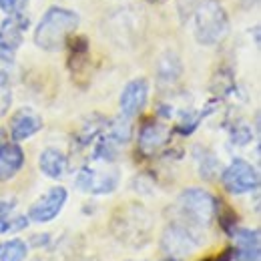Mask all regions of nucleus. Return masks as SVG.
<instances>
[{
  "label": "nucleus",
  "instance_id": "1",
  "mask_svg": "<svg viewBox=\"0 0 261 261\" xmlns=\"http://www.w3.org/2000/svg\"><path fill=\"white\" fill-rule=\"evenodd\" d=\"M81 16L63 6H50L34 29V44L46 53H57L66 44L68 36L79 29Z\"/></svg>",
  "mask_w": 261,
  "mask_h": 261
},
{
  "label": "nucleus",
  "instance_id": "2",
  "mask_svg": "<svg viewBox=\"0 0 261 261\" xmlns=\"http://www.w3.org/2000/svg\"><path fill=\"white\" fill-rule=\"evenodd\" d=\"M229 33V16L219 0H203L193 12V34L203 46H215Z\"/></svg>",
  "mask_w": 261,
  "mask_h": 261
},
{
  "label": "nucleus",
  "instance_id": "3",
  "mask_svg": "<svg viewBox=\"0 0 261 261\" xmlns=\"http://www.w3.org/2000/svg\"><path fill=\"white\" fill-rule=\"evenodd\" d=\"M153 229V219L147 209L141 205H127L123 207L115 219H113V231L123 241L125 245L130 247H141L149 241Z\"/></svg>",
  "mask_w": 261,
  "mask_h": 261
},
{
  "label": "nucleus",
  "instance_id": "4",
  "mask_svg": "<svg viewBox=\"0 0 261 261\" xmlns=\"http://www.w3.org/2000/svg\"><path fill=\"white\" fill-rule=\"evenodd\" d=\"M177 211L183 223L197 229L209 227L217 215V199L205 189L189 187L177 197Z\"/></svg>",
  "mask_w": 261,
  "mask_h": 261
},
{
  "label": "nucleus",
  "instance_id": "5",
  "mask_svg": "<svg viewBox=\"0 0 261 261\" xmlns=\"http://www.w3.org/2000/svg\"><path fill=\"white\" fill-rule=\"evenodd\" d=\"M201 243H203L201 229L191 227L183 221H175V223L167 225V229L163 231V237H161V247L171 257V261L183 259L185 255L199 249Z\"/></svg>",
  "mask_w": 261,
  "mask_h": 261
},
{
  "label": "nucleus",
  "instance_id": "6",
  "mask_svg": "<svg viewBox=\"0 0 261 261\" xmlns=\"http://www.w3.org/2000/svg\"><path fill=\"white\" fill-rule=\"evenodd\" d=\"M221 183L231 195L253 193L259 187V173L245 159H233L229 167L221 173Z\"/></svg>",
  "mask_w": 261,
  "mask_h": 261
},
{
  "label": "nucleus",
  "instance_id": "7",
  "mask_svg": "<svg viewBox=\"0 0 261 261\" xmlns=\"http://www.w3.org/2000/svg\"><path fill=\"white\" fill-rule=\"evenodd\" d=\"M74 185L83 193L109 195L119 185V171L117 169H102V171H98V169H91V167H83L76 173Z\"/></svg>",
  "mask_w": 261,
  "mask_h": 261
},
{
  "label": "nucleus",
  "instance_id": "8",
  "mask_svg": "<svg viewBox=\"0 0 261 261\" xmlns=\"http://www.w3.org/2000/svg\"><path fill=\"white\" fill-rule=\"evenodd\" d=\"M29 29V18L22 14H8L0 24V61L14 63L16 50L22 44L24 33Z\"/></svg>",
  "mask_w": 261,
  "mask_h": 261
},
{
  "label": "nucleus",
  "instance_id": "9",
  "mask_svg": "<svg viewBox=\"0 0 261 261\" xmlns=\"http://www.w3.org/2000/svg\"><path fill=\"white\" fill-rule=\"evenodd\" d=\"M66 193L65 187L57 185L53 189H48L42 197H38L29 209V221L34 223H50L53 219H57L66 205Z\"/></svg>",
  "mask_w": 261,
  "mask_h": 261
},
{
  "label": "nucleus",
  "instance_id": "10",
  "mask_svg": "<svg viewBox=\"0 0 261 261\" xmlns=\"http://www.w3.org/2000/svg\"><path fill=\"white\" fill-rule=\"evenodd\" d=\"M147 98H149V81L145 76H137V79L129 81L119 97L121 115L133 119L135 115H139L145 109Z\"/></svg>",
  "mask_w": 261,
  "mask_h": 261
},
{
  "label": "nucleus",
  "instance_id": "11",
  "mask_svg": "<svg viewBox=\"0 0 261 261\" xmlns=\"http://www.w3.org/2000/svg\"><path fill=\"white\" fill-rule=\"evenodd\" d=\"M42 129V117L33 109H18L10 117V139L14 143L27 141Z\"/></svg>",
  "mask_w": 261,
  "mask_h": 261
},
{
  "label": "nucleus",
  "instance_id": "12",
  "mask_svg": "<svg viewBox=\"0 0 261 261\" xmlns=\"http://www.w3.org/2000/svg\"><path fill=\"white\" fill-rule=\"evenodd\" d=\"M169 137H171V133L165 125L149 121L139 130V149H141L143 155L151 157V155H155L157 151L163 149L167 141H169Z\"/></svg>",
  "mask_w": 261,
  "mask_h": 261
},
{
  "label": "nucleus",
  "instance_id": "13",
  "mask_svg": "<svg viewBox=\"0 0 261 261\" xmlns=\"http://www.w3.org/2000/svg\"><path fill=\"white\" fill-rule=\"evenodd\" d=\"M229 235L235 239V253L239 261H259V231L257 229H241L235 227Z\"/></svg>",
  "mask_w": 261,
  "mask_h": 261
},
{
  "label": "nucleus",
  "instance_id": "14",
  "mask_svg": "<svg viewBox=\"0 0 261 261\" xmlns=\"http://www.w3.org/2000/svg\"><path fill=\"white\" fill-rule=\"evenodd\" d=\"M24 165V151L16 143L0 145V181H10Z\"/></svg>",
  "mask_w": 261,
  "mask_h": 261
},
{
  "label": "nucleus",
  "instance_id": "15",
  "mask_svg": "<svg viewBox=\"0 0 261 261\" xmlns=\"http://www.w3.org/2000/svg\"><path fill=\"white\" fill-rule=\"evenodd\" d=\"M14 209H16L14 199H0V235L22 231L29 225V217L14 213Z\"/></svg>",
  "mask_w": 261,
  "mask_h": 261
},
{
  "label": "nucleus",
  "instance_id": "16",
  "mask_svg": "<svg viewBox=\"0 0 261 261\" xmlns=\"http://www.w3.org/2000/svg\"><path fill=\"white\" fill-rule=\"evenodd\" d=\"M183 74V65L177 53L167 50L157 61V81L161 85H175Z\"/></svg>",
  "mask_w": 261,
  "mask_h": 261
},
{
  "label": "nucleus",
  "instance_id": "17",
  "mask_svg": "<svg viewBox=\"0 0 261 261\" xmlns=\"http://www.w3.org/2000/svg\"><path fill=\"white\" fill-rule=\"evenodd\" d=\"M38 167H40L42 175H46L48 179H61L66 171V155L55 147H48L40 153Z\"/></svg>",
  "mask_w": 261,
  "mask_h": 261
},
{
  "label": "nucleus",
  "instance_id": "18",
  "mask_svg": "<svg viewBox=\"0 0 261 261\" xmlns=\"http://www.w3.org/2000/svg\"><path fill=\"white\" fill-rule=\"evenodd\" d=\"M107 135L119 145V147H123V145H127L130 141V137H133V125H130V117H125V115H121V117H117V119H113L109 125H107Z\"/></svg>",
  "mask_w": 261,
  "mask_h": 261
},
{
  "label": "nucleus",
  "instance_id": "19",
  "mask_svg": "<svg viewBox=\"0 0 261 261\" xmlns=\"http://www.w3.org/2000/svg\"><path fill=\"white\" fill-rule=\"evenodd\" d=\"M29 255V245L22 239H10L0 243V261H24Z\"/></svg>",
  "mask_w": 261,
  "mask_h": 261
},
{
  "label": "nucleus",
  "instance_id": "20",
  "mask_svg": "<svg viewBox=\"0 0 261 261\" xmlns=\"http://www.w3.org/2000/svg\"><path fill=\"white\" fill-rule=\"evenodd\" d=\"M219 173V161L215 159L213 153L203 151V157H199V175L207 181H211Z\"/></svg>",
  "mask_w": 261,
  "mask_h": 261
},
{
  "label": "nucleus",
  "instance_id": "21",
  "mask_svg": "<svg viewBox=\"0 0 261 261\" xmlns=\"http://www.w3.org/2000/svg\"><path fill=\"white\" fill-rule=\"evenodd\" d=\"M29 0H0V10L4 14H20L27 8Z\"/></svg>",
  "mask_w": 261,
  "mask_h": 261
},
{
  "label": "nucleus",
  "instance_id": "22",
  "mask_svg": "<svg viewBox=\"0 0 261 261\" xmlns=\"http://www.w3.org/2000/svg\"><path fill=\"white\" fill-rule=\"evenodd\" d=\"M231 139H233V143H235V145H247V143H251L253 133H251V129H249L247 125H239V127H235V129H233Z\"/></svg>",
  "mask_w": 261,
  "mask_h": 261
},
{
  "label": "nucleus",
  "instance_id": "23",
  "mask_svg": "<svg viewBox=\"0 0 261 261\" xmlns=\"http://www.w3.org/2000/svg\"><path fill=\"white\" fill-rule=\"evenodd\" d=\"M205 261H239V259H237L235 249H229V251H225V253L219 255V257H213V259H205Z\"/></svg>",
  "mask_w": 261,
  "mask_h": 261
},
{
  "label": "nucleus",
  "instance_id": "24",
  "mask_svg": "<svg viewBox=\"0 0 261 261\" xmlns=\"http://www.w3.org/2000/svg\"><path fill=\"white\" fill-rule=\"evenodd\" d=\"M255 2H257V0H243L245 8H251V6H255Z\"/></svg>",
  "mask_w": 261,
  "mask_h": 261
}]
</instances>
